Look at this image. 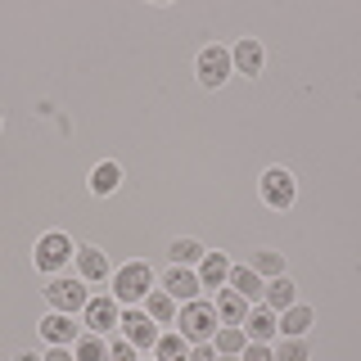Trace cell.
Wrapping results in <instances>:
<instances>
[{"label":"cell","mask_w":361,"mask_h":361,"mask_svg":"<svg viewBox=\"0 0 361 361\" xmlns=\"http://www.w3.org/2000/svg\"><path fill=\"white\" fill-rule=\"evenodd\" d=\"M77 267H82V280H104L109 276V257L99 248H77Z\"/></svg>","instance_id":"19"},{"label":"cell","mask_w":361,"mask_h":361,"mask_svg":"<svg viewBox=\"0 0 361 361\" xmlns=\"http://www.w3.org/2000/svg\"><path fill=\"white\" fill-rule=\"evenodd\" d=\"M167 253H172V262H176V267H190V262H203V248H199L195 240H176L172 248H167Z\"/></svg>","instance_id":"25"},{"label":"cell","mask_w":361,"mask_h":361,"mask_svg":"<svg viewBox=\"0 0 361 361\" xmlns=\"http://www.w3.org/2000/svg\"><path fill=\"white\" fill-rule=\"evenodd\" d=\"M226 280H231V262H226V253H203V262H199V285H203V289H221Z\"/></svg>","instance_id":"10"},{"label":"cell","mask_w":361,"mask_h":361,"mask_svg":"<svg viewBox=\"0 0 361 361\" xmlns=\"http://www.w3.org/2000/svg\"><path fill=\"white\" fill-rule=\"evenodd\" d=\"M149 285H154V271L145 262H127L122 271H113V298H118V302L149 298Z\"/></svg>","instance_id":"2"},{"label":"cell","mask_w":361,"mask_h":361,"mask_svg":"<svg viewBox=\"0 0 361 361\" xmlns=\"http://www.w3.org/2000/svg\"><path fill=\"white\" fill-rule=\"evenodd\" d=\"M240 330H244L248 338H253V343H267V338L276 334L280 325H276V312H271V307H253V312L244 316V325H240Z\"/></svg>","instance_id":"11"},{"label":"cell","mask_w":361,"mask_h":361,"mask_svg":"<svg viewBox=\"0 0 361 361\" xmlns=\"http://www.w3.org/2000/svg\"><path fill=\"white\" fill-rule=\"evenodd\" d=\"M118 185H122V167L118 163H99L95 172H90V190H95V195H113Z\"/></svg>","instance_id":"20"},{"label":"cell","mask_w":361,"mask_h":361,"mask_svg":"<svg viewBox=\"0 0 361 361\" xmlns=\"http://www.w3.org/2000/svg\"><path fill=\"white\" fill-rule=\"evenodd\" d=\"M122 338L140 353V348H158V330H154V321H149V312H127L122 316Z\"/></svg>","instance_id":"4"},{"label":"cell","mask_w":361,"mask_h":361,"mask_svg":"<svg viewBox=\"0 0 361 361\" xmlns=\"http://www.w3.org/2000/svg\"><path fill=\"white\" fill-rule=\"evenodd\" d=\"M176 334L185 338V343H212L217 338V307L212 302H185V307L176 312Z\"/></svg>","instance_id":"1"},{"label":"cell","mask_w":361,"mask_h":361,"mask_svg":"<svg viewBox=\"0 0 361 361\" xmlns=\"http://www.w3.org/2000/svg\"><path fill=\"white\" fill-rule=\"evenodd\" d=\"M226 77H231V50L208 45V50L199 54V82H203V86H221Z\"/></svg>","instance_id":"5"},{"label":"cell","mask_w":361,"mask_h":361,"mask_svg":"<svg viewBox=\"0 0 361 361\" xmlns=\"http://www.w3.org/2000/svg\"><path fill=\"white\" fill-rule=\"evenodd\" d=\"M41 361H73V353H68V348H50Z\"/></svg>","instance_id":"30"},{"label":"cell","mask_w":361,"mask_h":361,"mask_svg":"<svg viewBox=\"0 0 361 361\" xmlns=\"http://www.w3.org/2000/svg\"><path fill=\"white\" fill-rule=\"evenodd\" d=\"M226 285L240 293V298H267V285L253 267H231V280H226Z\"/></svg>","instance_id":"12"},{"label":"cell","mask_w":361,"mask_h":361,"mask_svg":"<svg viewBox=\"0 0 361 361\" xmlns=\"http://www.w3.org/2000/svg\"><path fill=\"white\" fill-rule=\"evenodd\" d=\"M248 267H253L257 276H271V280H280V276H285V257H280L276 248H257Z\"/></svg>","instance_id":"23"},{"label":"cell","mask_w":361,"mask_h":361,"mask_svg":"<svg viewBox=\"0 0 361 361\" xmlns=\"http://www.w3.org/2000/svg\"><path fill=\"white\" fill-rule=\"evenodd\" d=\"M73 257V240L68 235H45L37 244V271H59Z\"/></svg>","instance_id":"7"},{"label":"cell","mask_w":361,"mask_h":361,"mask_svg":"<svg viewBox=\"0 0 361 361\" xmlns=\"http://www.w3.org/2000/svg\"><path fill=\"white\" fill-rule=\"evenodd\" d=\"M163 289L172 293V298H185V302H195L203 285H199V276H195V271H185V267H172V271H167V280H163Z\"/></svg>","instance_id":"9"},{"label":"cell","mask_w":361,"mask_h":361,"mask_svg":"<svg viewBox=\"0 0 361 361\" xmlns=\"http://www.w3.org/2000/svg\"><path fill=\"white\" fill-rule=\"evenodd\" d=\"M212 307H217V321H226V325H244V316H248V298H240L235 289H221Z\"/></svg>","instance_id":"15"},{"label":"cell","mask_w":361,"mask_h":361,"mask_svg":"<svg viewBox=\"0 0 361 361\" xmlns=\"http://www.w3.org/2000/svg\"><path fill=\"white\" fill-rule=\"evenodd\" d=\"M45 298H50V307H54V312L73 316V312H86L90 293H86V285H82V280H54V285L45 289Z\"/></svg>","instance_id":"3"},{"label":"cell","mask_w":361,"mask_h":361,"mask_svg":"<svg viewBox=\"0 0 361 361\" xmlns=\"http://www.w3.org/2000/svg\"><path fill=\"white\" fill-rule=\"evenodd\" d=\"M14 361H41V357H37V353H23V357H14Z\"/></svg>","instance_id":"31"},{"label":"cell","mask_w":361,"mask_h":361,"mask_svg":"<svg viewBox=\"0 0 361 361\" xmlns=\"http://www.w3.org/2000/svg\"><path fill=\"white\" fill-rule=\"evenodd\" d=\"M154 361H185L190 357V343L180 334H158V348H154Z\"/></svg>","instance_id":"24"},{"label":"cell","mask_w":361,"mask_h":361,"mask_svg":"<svg viewBox=\"0 0 361 361\" xmlns=\"http://www.w3.org/2000/svg\"><path fill=\"white\" fill-rule=\"evenodd\" d=\"M293 195H298V190H293V176L285 172V167H271V172L262 176V199L271 203V208H289Z\"/></svg>","instance_id":"6"},{"label":"cell","mask_w":361,"mask_h":361,"mask_svg":"<svg viewBox=\"0 0 361 361\" xmlns=\"http://www.w3.org/2000/svg\"><path fill=\"white\" fill-rule=\"evenodd\" d=\"M73 357H77V361H109V343H104L99 334H82V338L73 343Z\"/></svg>","instance_id":"22"},{"label":"cell","mask_w":361,"mask_h":361,"mask_svg":"<svg viewBox=\"0 0 361 361\" xmlns=\"http://www.w3.org/2000/svg\"><path fill=\"white\" fill-rule=\"evenodd\" d=\"M145 312H149V321H158V325H176V298L167 289L149 293V298H145Z\"/></svg>","instance_id":"17"},{"label":"cell","mask_w":361,"mask_h":361,"mask_svg":"<svg viewBox=\"0 0 361 361\" xmlns=\"http://www.w3.org/2000/svg\"><path fill=\"white\" fill-rule=\"evenodd\" d=\"M41 334L50 338L54 348H68V343L77 338V325H73V316H63V312H50V316L41 321Z\"/></svg>","instance_id":"14"},{"label":"cell","mask_w":361,"mask_h":361,"mask_svg":"<svg viewBox=\"0 0 361 361\" xmlns=\"http://www.w3.org/2000/svg\"><path fill=\"white\" fill-rule=\"evenodd\" d=\"M267 307L271 312H289L293 307V280L289 276H280V280H271V285H267Z\"/></svg>","instance_id":"21"},{"label":"cell","mask_w":361,"mask_h":361,"mask_svg":"<svg viewBox=\"0 0 361 361\" xmlns=\"http://www.w3.org/2000/svg\"><path fill=\"white\" fill-rule=\"evenodd\" d=\"M240 361H276V353H271L267 343H248L244 353H240Z\"/></svg>","instance_id":"28"},{"label":"cell","mask_w":361,"mask_h":361,"mask_svg":"<svg viewBox=\"0 0 361 361\" xmlns=\"http://www.w3.org/2000/svg\"><path fill=\"white\" fill-rule=\"evenodd\" d=\"M276 361H307V343H302V338H285V343L276 348Z\"/></svg>","instance_id":"26"},{"label":"cell","mask_w":361,"mask_h":361,"mask_svg":"<svg viewBox=\"0 0 361 361\" xmlns=\"http://www.w3.org/2000/svg\"><path fill=\"white\" fill-rule=\"evenodd\" d=\"M118 321H122L118 298H90V302H86V325H90V334H109Z\"/></svg>","instance_id":"8"},{"label":"cell","mask_w":361,"mask_h":361,"mask_svg":"<svg viewBox=\"0 0 361 361\" xmlns=\"http://www.w3.org/2000/svg\"><path fill=\"white\" fill-rule=\"evenodd\" d=\"M109 361H140V353H135V348L127 343V338H118V343L109 348Z\"/></svg>","instance_id":"27"},{"label":"cell","mask_w":361,"mask_h":361,"mask_svg":"<svg viewBox=\"0 0 361 361\" xmlns=\"http://www.w3.org/2000/svg\"><path fill=\"white\" fill-rule=\"evenodd\" d=\"M217 361H240V357H217Z\"/></svg>","instance_id":"32"},{"label":"cell","mask_w":361,"mask_h":361,"mask_svg":"<svg viewBox=\"0 0 361 361\" xmlns=\"http://www.w3.org/2000/svg\"><path fill=\"white\" fill-rule=\"evenodd\" d=\"M231 63L240 68L244 77H257V73H262V45H257L253 37H244V41L231 50Z\"/></svg>","instance_id":"13"},{"label":"cell","mask_w":361,"mask_h":361,"mask_svg":"<svg viewBox=\"0 0 361 361\" xmlns=\"http://www.w3.org/2000/svg\"><path fill=\"white\" fill-rule=\"evenodd\" d=\"M185 361H217V348H212V343H195Z\"/></svg>","instance_id":"29"},{"label":"cell","mask_w":361,"mask_h":361,"mask_svg":"<svg viewBox=\"0 0 361 361\" xmlns=\"http://www.w3.org/2000/svg\"><path fill=\"white\" fill-rule=\"evenodd\" d=\"M276 325H280V334H285V338H302V334H307V325H312V307L293 302L289 312H280V316H276Z\"/></svg>","instance_id":"16"},{"label":"cell","mask_w":361,"mask_h":361,"mask_svg":"<svg viewBox=\"0 0 361 361\" xmlns=\"http://www.w3.org/2000/svg\"><path fill=\"white\" fill-rule=\"evenodd\" d=\"M212 348H217V357H240L244 348H248V334L240 330V325H221V330H217V343H212Z\"/></svg>","instance_id":"18"}]
</instances>
